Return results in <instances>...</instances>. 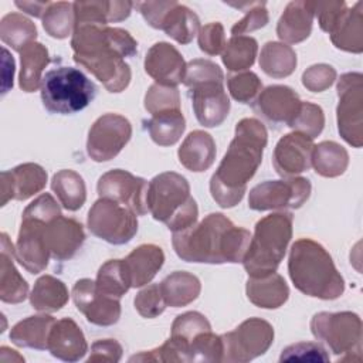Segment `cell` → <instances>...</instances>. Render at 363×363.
<instances>
[{
    "label": "cell",
    "mask_w": 363,
    "mask_h": 363,
    "mask_svg": "<svg viewBox=\"0 0 363 363\" xmlns=\"http://www.w3.org/2000/svg\"><path fill=\"white\" fill-rule=\"evenodd\" d=\"M223 360L227 363H247L264 354L274 342V328L261 318H250L234 330L221 335Z\"/></svg>",
    "instance_id": "obj_10"
},
{
    "label": "cell",
    "mask_w": 363,
    "mask_h": 363,
    "mask_svg": "<svg viewBox=\"0 0 363 363\" xmlns=\"http://www.w3.org/2000/svg\"><path fill=\"white\" fill-rule=\"evenodd\" d=\"M145 71L156 84L176 88L184 79L186 62L182 54L169 43H155L146 52Z\"/></svg>",
    "instance_id": "obj_18"
},
{
    "label": "cell",
    "mask_w": 363,
    "mask_h": 363,
    "mask_svg": "<svg viewBox=\"0 0 363 363\" xmlns=\"http://www.w3.org/2000/svg\"><path fill=\"white\" fill-rule=\"evenodd\" d=\"M268 20H269V16H268V10L265 9V3L264 1L251 3L250 9L245 10V16L231 27V34L233 37H235V35H242L245 33H251L254 30H259L268 24Z\"/></svg>",
    "instance_id": "obj_53"
},
{
    "label": "cell",
    "mask_w": 363,
    "mask_h": 363,
    "mask_svg": "<svg viewBox=\"0 0 363 363\" xmlns=\"http://www.w3.org/2000/svg\"><path fill=\"white\" fill-rule=\"evenodd\" d=\"M44 238L50 255L57 261H67L81 248L85 240V233L79 221L60 216L45 224Z\"/></svg>",
    "instance_id": "obj_21"
},
{
    "label": "cell",
    "mask_w": 363,
    "mask_h": 363,
    "mask_svg": "<svg viewBox=\"0 0 363 363\" xmlns=\"http://www.w3.org/2000/svg\"><path fill=\"white\" fill-rule=\"evenodd\" d=\"M41 101L51 113L69 115L86 108L96 88L88 77L74 67H57L45 72L41 81Z\"/></svg>",
    "instance_id": "obj_7"
},
{
    "label": "cell",
    "mask_w": 363,
    "mask_h": 363,
    "mask_svg": "<svg viewBox=\"0 0 363 363\" xmlns=\"http://www.w3.org/2000/svg\"><path fill=\"white\" fill-rule=\"evenodd\" d=\"M311 166L323 177H337L343 174L349 166V153L339 143L323 140L313 145Z\"/></svg>",
    "instance_id": "obj_35"
},
{
    "label": "cell",
    "mask_w": 363,
    "mask_h": 363,
    "mask_svg": "<svg viewBox=\"0 0 363 363\" xmlns=\"http://www.w3.org/2000/svg\"><path fill=\"white\" fill-rule=\"evenodd\" d=\"M259 67L268 77H289L296 68V52L288 44L268 41L261 48Z\"/></svg>",
    "instance_id": "obj_36"
},
{
    "label": "cell",
    "mask_w": 363,
    "mask_h": 363,
    "mask_svg": "<svg viewBox=\"0 0 363 363\" xmlns=\"http://www.w3.org/2000/svg\"><path fill=\"white\" fill-rule=\"evenodd\" d=\"M55 319L50 315H34L17 322L10 330V340L20 347L45 350Z\"/></svg>",
    "instance_id": "obj_30"
},
{
    "label": "cell",
    "mask_w": 363,
    "mask_h": 363,
    "mask_svg": "<svg viewBox=\"0 0 363 363\" xmlns=\"http://www.w3.org/2000/svg\"><path fill=\"white\" fill-rule=\"evenodd\" d=\"M89 231L113 245L129 242L138 233L136 214L118 201L99 197L88 211Z\"/></svg>",
    "instance_id": "obj_9"
},
{
    "label": "cell",
    "mask_w": 363,
    "mask_h": 363,
    "mask_svg": "<svg viewBox=\"0 0 363 363\" xmlns=\"http://www.w3.org/2000/svg\"><path fill=\"white\" fill-rule=\"evenodd\" d=\"M51 189L62 207L68 211L79 210L86 200L85 182L77 172L62 169L52 176Z\"/></svg>",
    "instance_id": "obj_37"
},
{
    "label": "cell",
    "mask_w": 363,
    "mask_h": 363,
    "mask_svg": "<svg viewBox=\"0 0 363 363\" xmlns=\"http://www.w3.org/2000/svg\"><path fill=\"white\" fill-rule=\"evenodd\" d=\"M268 142L264 123L255 118H244L235 126L234 138L210 179L213 200L223 208L237 206L245 191L247 183L257 173Z\"/></svg>",
    "instance_id": "obj_2"
},
{
    "label": "cell",
    "mask_w": 363,
    "mask_h": 363,
    "mask_svg": "<svg viewBox=\"0 0 363 363\" xmlns=\"http://www.w3.org/2000/svg\"><path fill=\"white\" fill-rule=\"evenodd\" d=\"M147 213L172 231H182L197 223L199 207L190 194L187 179L176 172H164L147 183Z\"/></svg>",
    "instance_id": "obj_5"
},
{
    "label": "cell",
    "mask_w": 363,
    "mask_h": 363,
    "mask_svg": "<svg viewBox=\"0 0 363 363\" xmlns=\"http://www.w3.org/2000/svg\"><path fill=\"white\" fill-rule=\"evenodd\" d=\"M360 72H346L337 79V130L353 147L363 143V85Z\"/></svg>",
    "instance_id": "obj_11"
},
{
    "label": "cell",
    "mask_w": 363,
    "mask_h": 363,
    "mask_svg": "<svg viewBox=\"0 0 363 363\" xmlns=\"http://www.w3.org/2000/svg\"><path fill=\"white\" fill-rule=\"evenodd\" d=\"M336 79V69L329 64H315L303 71L302 84L311 92L326 91Z\"/></svg>",
    "instance_id": "obj_52"
},
{
    "label": "cell",
    "mask_w": 363,
    "mask_h": 363,
    "mask_svg": "<svg viewBox=\"0 0 363 363\" xmlns=\"http://www.w3.org/2000/svg\"><path fill=\"white\" fill-rule=\"evenodd\" d=\"M313 139L301 133L291 132L282 136L275 145L272 164L282 177H294L311 167Z\"/></svg>",
    "instance_id": "obj_17"
},
{
    "label": "cell",
    "mask_w": 363,
    "mask_h": 363,
    "mask_svg": "<svg viewBox=\"0 0 363 363\" xmlns=\"http://www.w3.org/2000/svg\"><path fill=\"white\" fill-rule=\"evenodd\" d=\"M311 182L305 177L267 180L250 190L248 207L255 211L299 208L311 196Z\"/></svg>",
    "instance_id": "obj_12"
},
{
    "label": "cell",
    "mask_w": 363,
    "mask_h": 363,
    "mask_svg": "<svg viewBox=\"0 0 363 363\" xmlns=\"http://www.w3.org/2000/svg\"><path fill=\"white\" fill-rule=\"evenodd\" d=\"M245 292L251 303L264 309H277L289 296V288L285 279L277 272L262 277H248Z\"/></svg>",
    "instance_id": "obj_27"
},
{
    "label": "cell",
    "mask_w": 363,
    "mask_h": 363,
    "mask_svg": "<svg viewBox=\"0 0 363 363\" xmlns=\"http://www.w3.org/2000/svg\"><path fill=\"white\" fill-rule=\"evenodd\" d=\"M135 309L142 318L153 319L163 313L166 309V302L160 291L159 284H152L140 289L135 296Z\"/></svg>",
    "instance_id": "obj_49"
},
{
    "label": "cell",
    "mask_w": 363,
    "mask_h": 363,
    "mask_svg": "<svg viewBox=\"0 0 363 363\" xmlns=\"http://www.w3.org/2000/svg\"><path fill=\"white\" fill-rule=\"evenodd\" d=\"M60 216H61L60 206L57 204V201L50 193L40 194L23 211V218H33L45 224Z\"/></svg>",
    "instance_id": "obj_55"
},
{
    "label": "cell",
    "mask_w": 363,
    "mask_h": 363,
    "mask_svg": "<svg viewBox=\"0 0 363 363\" xmlns=\"http://www.w3.org/2000/svg\"><path fill=\"white\" fill-rule=\"evenodd\" d=\"M196 119L206 128L221 125L230 112V99L223 82H204L190 88Z\"/></svg>",
    "instance_id": "obj_19"
},
{
    "label": "cell",
    "mask_w": 363,
    "mask_h": 363,
    "mask_svg": "<svg viewBox=\"0 0 363 363\" xmlns=\"http://www.w3.org/2000/svg\"><path fill=\"white\" fill-rule=\"evenodd\" d=\"M50 3H51V1H16L14 4H16L20 10L26 11L27 14L43 18V16H44L47 7L50 6Z\"/></svg>",
    "instance_id": "obj_60"
},
{
    "label": "cell",
    "mask_w": 363,
    "mask_h": 363,
    "mask_svg": "<svg viewBox=\"0 0 363 363\" xmlns=\"http://www.w3.org/2000/svg\"><path fill=\"white\" fill-rule=\"evenodd\" d=\"M164 254L156 244H140L123 259L130 286L140 288L147 285L163 267Z\"/></svg>",
    "instance_id": "obj_25"
},
{
    "label": "cell",
    "mask_w": 363,
    "mask_h": 363,
    "mask_svg": "<svg viewBox=\"0 0 363 363\" xmlns=\"http://www.w3.org/2000/svg\"><path fill=\"white\" fill-rule=\"evenodd\" d=\"M251 235L221 213H210L200 223L173 233L172 244L179 258L197 264L242 262Z\"/></svg>",
    "instance_id": "obj_3"
},
{
    "label": "cell",
    "mask_w": 363,
    "mask_h": 363,
    "mask_svg": "<svg viewBox=\"0 0 363 363\" xmlns=\"http://www.w3.org/2000/svg\"><path fill=\"white\" fill-rule=\"evenodd\" d=\"M47 183V172L37 163H23L1 173V206L10 200H27Z\"/></svg>",
    "instance_id": "obj_20"
},
{
    "label": "cell",
    "mask_w": 363,
    "mask_h": 363,
    "mask_svg": "<svg viewBox=\"0 0 363 363\" xmlns=\"http://www.w3.org/2000/svg\"><path fill=\"white\" fill-rule=\"evenodd\" d=\"M132 136L130 122L118 113H105L91 126L86 153L95 162H108L119 155Z\"/></svg>",
    "instance_id": "obj_13"
},
{
    "label": "cell",
    "mask_w": 363,
    "mask_h": 363,
    "mask_svg": "<svg viewBox=\"0 0 363 363\" xmlns=\"http://www.w3.org/2000/svg\"><path fill=\"white\" fill-rule=\"evenodd\" d=\"M204 82H224L221 68L213 61L196 58L186 64V74L183 84L190 89Z\"/></svg>",
    "instance_id": "obj_46"
},
{
    "label": "cell",
    "mask_w": 363,
    "mask_h": 363,
    "mask_svg": "<svg viewBox=\"0 0 363 363\" xmlns=\"http://www.w3.org/2000/svg\"><path fill=\"white\" fill-rule=\"evenodd\" d=\"M0 38L16 51H21L37 38L35 24L20 13H9L0 21Z\"/></svg>",
    "instance_id": "obj_40"
},
{
    "label": "cell",
    "mask_w": 363,
    "mask_h": 363,
    "mask_svg": "<svg viewBox=\"0 0 363 363\" xmlns=\"http://www.w3.org/2000/svg\"><path fill=\"white\" fill-rule=\"evenodd\" d=\"M43 27L45 33L52 38H67L72 35L75 30V11L74 3L68 1H54L50 3L44 16Z\"/></svg>",
    "instance_id": "obj_44"
},
{
    "label": "cell",
    "mask_w": 363,
    "mask_h": 363,
    "mask_svg": "<svg viewBox=\"0 0 363 363\" xmlns=\"http://www.w3.org/2000/svg\"><path fill=\"white\" fill-rule=\"evenodd\" d=\"M258 52V43L255 38L248 35L231 37L224 51L221 52V60L225 68L231 72H242L252 67Z\"/></svg>",
    "instance_id": "obj_41"
},
{
    "label": "cell",
    "mask_w": 363,
    "mask_h": 363,
    "mask_svg": "<svg viewBox=\"0 0 363 363\" xmlns=\"http://www.w3.org/2000/svg\"><path fill=\"white\" fill-rule=\"evenodd\" d=\"M216 142L204 130L190 132L177 150L179 162L190 172H204L210 169L216 159Z\"/></svg>",
    "instance_id": "obj_28"
},
{
    "label": "cell",
    "mask_w": 363,
    "mask_h": 363,
    "mask_svg": "<svg viewBox=\"0 0 363 363\" xmlns=\"http://www.w3.org/2000/svg\"><path fill=\"white\" fill-rule=\"evenodd\" d=\"M306 360V362H329V354L323 346L313 342H298L285 347L279 356V362Z\"/></svg>",
    "instance_id": "obj_50"
},
{
    "label": "cell",
    "mask_w": 363,
    "mask_h": 363,
    "mask_svg": "<svg viewBox=\"0 0 363 363\" xmlns=\"http://www.w3.org/2000/svg\"><path fill=\"white\" fill-rule=\"evenodd\" d=\"M227 85L231 96L241 104L251 102L255 96H258L262 88L261 79L255 72L251 71H242L230 75Z\"/></svg>",
    "instance_id": "obj_48"
},
{
    "label": "cell",
    "mask_w": 363,
    "mask_h": 363,
    "mask_svg": "<svg viewBox=\"0 0 363 363\" xmlns=\"http://www.w3.org/2000/svg\"><path fill=\"white\" fill-rule=\"evenodd\" d=\"M18 85L24 92H34L41 86L43 71L50 62L48 50L41 43H30L20 51Z\"/></svg>",
    "instance_id": "obj_32"
},
{
    "label": "cell",
    "mask_w": 363,
    "mask_h": 363,
    "mask_svg": "<svg viewBox=\"0 0 363 363\" xmlns=\"http://www.w3.org/2000/svg\"><path fill=\"white\" fill-rule=\"evenodd\" d=\"M176 3L177 1H139V3H133V6L138 7L145 21L150 27L160 30L166 14Z\"/></svg>",
    "instance_id": "obj_57"
},
{
    "label": "cell",
    "mask_w": 363,
    "mask_h": 363,
    "mask_svg": "<svg viewBox=\"0 0 363 363\" xmlns=\"http://www.w3.org/2000/svg\"><path fill=\"white\" fill-rule=\"evenodd\" d=\"M129 362H187L182 347L173 340L167 339L156 349L133 354Z\"/></svg>",
    "instance_id": "obj_56"
},
{
    "label": "cell",
    "mask_w": 363,
    "mask_h": 363,
    "mask_svg": "<svg viewBox=\"0 0 363 363\" xmlns=\"http://www.w3.org/2000/svg\"><path fill=\"white\" fill-rule=\"evenodd\" d=\"M132 1H75V27L84 24L106 26L129 17Z\"/></svg>",
    "instance_id": "obj_29"
},
{
    "label": "cell",
    "mask_w": 363,
    "mask_h": 363,
    "mask_svg": "<svg viewBox=\"0 0 363 363\" xmlns=\"http://www.w3.org/2000/svg\"><path fill=\"white\" fill-rule=\"evenodd\" d=\"M45 223L33 218H21L14 255L20 265L30 274L43 272L50 259V251L44 238Z\"/></svg>",
    "instance_id": "obj_16"
},
{
    "label": "cell",
    "mask_w": 363,
    "mask_h": 363,
    "mask_svg": "<svg viewBox=\"0 0 363 363\" xmlns=\"http://www.w3.org/2000/svg\"><path fill=\"white\" fill-rule=\"evenodd\" d=\"M96 190L99 197L118 201L130 208L136 216H145L147 213V182L133 176L128 170L113 169L106 172L99 177Z\"/></svg>",
    "instance_id": "obj_14"
},
{
    "label": "cell",
    "mask_w": 363,
    "mask_h": 363,
    "mask_svg": "<svg viewBox=\"0 0 363 363\" xmlns=\"http://www.w3.org/2000/svg\"><path fill=\"white\" fill-rule=\"evenodd\" d=\"M333 45L339 50L360 54L363 51V14L362 1H357L330 33Z\"/></svg>",
    "instance_id": "obj_33"
},
{
    "label": "cell",
    "mask_w": 363,
    "mask_h": 363,
    "mask_svg": "<svg viewBox=\"0 0 363 363\" xmlns=\"http://www.w3.org/2000/svg\"><path fill=\"white\" fill-rule=\"evenodd\" d=\"M312 335L325 342L340 362H362V320L354 312H319L311 320Z\"/></svg>",
    "instance_id": "obj_8"
},
{
    "label": "cell",
    "mask_w": 363,
    "mask_h": 363,
    "mask_svg": "<svg viewBox=\"0 0 363 363\" xmlns=\"http://www.w3.org/2000/svg\"><path fill=\"white\" fill-rule=\"evenodd\" d=\"M145 109L150 115L180 109V94L177 88L163 86L159 84L150 85L145 95Z\"/></svg>",
    "instance_id": "obj_47"
},
{
    "label": "cell",
    "mask_w": 363,
    "mask_h": 363,
    "mask_svg": "<svg viewBox=\"0 0 363 363\" xmlns=\"http://www.w3.org/2000/svg\"><path fill=\"white\" fill-rule=\"evenodd\" d=\"M199 48L207 55H217L224 51L227 44L225 31L221 23L213 21L203 27L199 31Z\"/></svg>",
    "instance_id": "obj_51"
},
{
    "label": "cell",
    "mask_w": 363,
    "mask_h": 363,
    "mask_svg": "<svg viewBox=\"0 0 363 363\" xmlns=\"http://www.w3.org/2000/svg\"><path fill=\"white\" fill-rule=\"evenodd\" d=\"M47 350L60 360L78 362L88 352V343L77 322L62 318L52 325Z\"/></svg>",
    "instance_id": "obj_23"
},
{
    "label": "cell",
    "mask_w": 363,
    "mask_h": 363,
    "mask_svg": "<svg viewBox=\"0 0 363 363\" xmlns=\"http://www.w3.org/2000/svg\"><path fill=\"white\" fill-rule=\"evenodd\" d=\"M295 132H301L312 139L320 135L325 126V115L319 105L312 102H301L294 119L288 123Z\"/></svg>",
    "instance_id": "obj_45"
},
{
    "label": "cell",
    "mask_w": 363,
    "mask_h": 363,
    "mask_svg": "<svg viewBox=\"0 0 363 363\" xmlns=\"http://www.w3.org/2000/svg\"><path fill=\"white\" fill-rule=\"evenodd\" d=\"M69 294L65 284L52 277H40L30 294V303L38 312H57L68 302Z\"/></svg>",
    "instance_id": "obj_34"
},
{
    "label": "cell",
    "mask_w": 363,
    "mask_h": 363,
    "mask_svg": "<svg viewBox=\"0 0 363 363\" xmlns=\"http://www.w3.org/2000/svg\"><path fill=\"white\" fill-rule=\"evenodd\" d=\"M301 99L286 85H269L262 89L254 101V111L274 123H289L296 115Z\"/></svg>",
    "instance_id": "obj_22"
},
{
    "label": "cell",
    "mask_w": 363,
    "mask_h": 363,
    "mask_svg": "<svg viewBox=\"0 0 363 363\" xmlns=\"http://www.w3.org/2000/svg\"><path fill=\"white\" fill-rule=\"evenodd\" d=\"M122 346L115 339H101L92 343L88 362H119Z\"/></svg>",
    "instance_id": "obj_58"
},
{
    "label": "cell",
    "mask_w": 363,
    "mask_h": 363,
    "mask_svg": "<svg viewBox=\"0 0 363 363\" xmlns=\"http://www.w3.org/2000/svg\"><path fill=\"white\" fill-rule=\"evenodd\" d=\"M315 18V1H291L277 23V35L288 44L302 43L311 35Z\"/></svg>",
    "instance_id": "obj_24"
},
{
    "label": "cell",
    "mask_w": 363,
    "mask_h": 363,
    "mask_svg": "<svg viewBox=\"0 0 363 363\" xmlns=\"http://www.w3.org/2000/svg\"><path fill=\"white\" fill-rule=\"evenodd\" d=\"M14 247L6 233H1L0 255V299L6 303H20L28 295V284L14 265Z\"/></svg>",
    "instance_id": "obj_26"
},
{
    "label": "cell",
    "mask_w": 363,
    "mask_h": 363,
    "mask_svg": "<svg viewBox=\"0 0 363 363\" xmlns=\"http://www.w3.org/2000/svg\"><path fill=\"white\" fill-rule=\"evenodd\" d=\"M347 11L345 1H315V17L325 33H332Z\"/></svg>",
    "instance_id": "obj_54"
},
{
    "label": "cell",
    "mask_w": 363,
    "mask_h": 363,
    "mask_svg": "<svg viewBox=\"0 0 363 363\" xmlns=\"http://www.w3.org/2000/svg\"><path fill=\"white\" fill-rule=\"evenodd\" d=\"M3 94L9 92L13 86V75H14V60L10 57L9 51L3 48Z\"/></svg>",
    "instance_id": "obj_59"
},
{
    "label": "cell",
    "mask_w": 363,
    "mask_h": 363,
    "mask_svg": "<svg viewBox=\"0 0 363 363\" xmlns=\"http://www.w3.org/2000/svg\"><path fill=\"white\" fill-rule=\"evenodd\" d=\"M71 48L74 61L86 68L108 92L128 88L132 72L125 58L138 52L136 40L123 28L108 26H77Z\"/></svg>",
    "instance_id": "obj_1"
},
{
    "label": "cell",
    "mask_w": 363,
    "mask_h": 363,
    "mask_svg": "<svg viewBox=\"0 0 363 363\" xmlns=\"http://www.w3.org/2000/svg\"><path fill=\"white\" fill-rule=\"evenodd\" d=\"M146 128L152 140L159 146H172L183 135L186 129V119L182 113V109L164 111L147 121Z\"/></svg>",
    "instance_id": "obj_39"
},
{
    "label": "cell",
    "mask_w": 363,
    "mask_h": 363,
    "mask_svg": "<svg viewBox=\"0 0 363 363\" xmlns=\"http://www.w3.org/2000/svg\"><path fill=\"white\" fill-rule=\"evenodd\" d=\"M211 330V325L207 318L196 311L177 315L172 323L170 337L182 347L186 360L189 362V346L203 332Z\"/></svg>",
    "instance_id": "obj_43"
},
{
    "label": "cell",
    "mask_w": 363,
    "mask_h": 363,
    "mask_svg": "<svg viewBox=\"0 0 363 363\" xmlns=\"http://www.w3.org/2000/svg\"><path fill=\"white\" fill-rule=\"evenodd\" d=\"M160 291L167 306L180 308L197 299L201 291L200 279L186 271H174L160 284Z\"/></svg>",
    "instance_id": "obj_31"
},
{
    "label": "cell",
    "mask_w": 363,
    "mask_h": 363,
    "mask_svg": "<svg viewBox=\"0 0 363 363\" xmlns=\"http://www.w3.org/2000/svg\"><path fill=\"white\" fill-rule=\"evenodd\" d=\"M71 295L77 309L88 322L96 326L115 325L121 318L119 299L101 294L95 286V281L89 278L78 279L72 286Z\"/></svg>",
    "instance_id": "obj_15"
},
{
    "label": "cell",
    "mask_w": 363,
    "mask_h": 363,
    "mask_svg": "<svg viewBox=\"0 0 363 363\" xmlns=\"http://www.w3.org/2000/svg\"><path fill=\"white\" fill-rule=\"evenodd\" d=\"M95 286L101 294L121 299L132 288L123 259H108L102 264L96 274Z\"/></svg>",
    "instance_id": "obj_42"
},
{
    "label": "cell",
    "mask_w": 363,
    "mask_h": 363,
    "mask_svg": "<svg viewBox=\"0 0 363 363\" xmlns=\"http://www.w3.org/2000/svg\"><path fill=\"white\" fill-rule=\"evenodd\" d=\"M292 221L289 211L272 213L257 221L242 258L248 277H262L277 271L292 238Z\"/></svg>",
    "instance_id": "obj_6"
},
{
    "label": "cell",
    "mask_w": 363,
    "mask_h": 363,
    "mask_svg": "<svg viewBox=\"0 0 363 363\" xmlns=\"http://www.w3.org/2000/svg\"><path fill=\"white\" fill-rule=\"evenodd\" d=\"M170 38L179 44H189L200 31L197 14L184 4L176 3L166 14L162 28Z\"/></svg>",
    "instance_id": "obj_38"
},
{
    "label": "cell",
    "mask_w": 363,
    "mask_h": 363,
    "mask_svg": "<svg viewBox=\"0 0 363 363\" xmlns=\"http://www.w3.org/2000/svg\"><path fill=\"white\" fill-rule=\"evenodd\" d=\"M288 274L295 288L312 298L332 301L345 291V279L330 254L311 238H301L292 244Z\"/></svg>",
    "instance_id": "obj_4"
}]
</instances>
